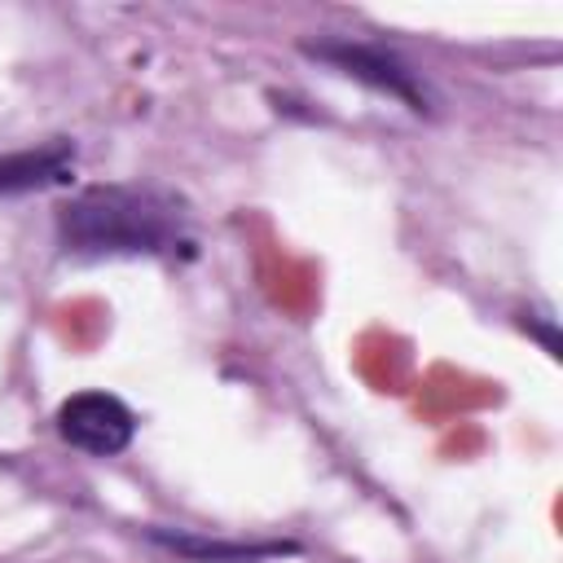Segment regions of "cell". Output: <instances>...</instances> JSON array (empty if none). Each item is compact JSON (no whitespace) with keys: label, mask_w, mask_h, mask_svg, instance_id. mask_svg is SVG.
<instances>
[{"label":"cell","mask_w":563,"mask_h":563,"mask_svg":"<svg viewBox=\"0 0 563 563\" xmlns=\"http://www.w3.org/2000/svg\"><path fill=\"white\" fill-rule=\"evenodd\" d=\"M312 57L339 66L343 75L352 79H365L369 88L387 92V97H400L409 110H427V92L418 88V79L383 48H369V44H347V40H325V44H308Z\"/></svg>","instance_id":"cell-3"},{"label":"cell","mask_w":563,"mask_h":563,"mask_svg":"<svg viewBox=\"0 0 563 563\" xmlns=\"http://www.w3.org/2000/svg\"><path fill=\"white\" fill-rule=\"evenodd\" d=\"M70 158H75L70 141H53V145H40V150L9 154V158H0V194H22V189H40L48 180H62Z\"/></svg>","instance_id":"cell-4"},{"label":"cell","mask_w":563,"mask_h":563,"mask_svg":"<svg viewBox=\"0 0 563 563\" xmlns=\"http://www.w3.org/2000/svg\"><path fill=\"white\" fill-rule=\"evenodd\" d=\"M57 431H62V440H66L70 449L110 457V453H123V449L132 444L136 418H132V409H128L119 396L79 391V396H70V400L57 409Z\"/></svg>","instance_id":"cell-2"},{"label":"cell","mask_w":563,"mask_h":563,"mask_svg":"<svg viewBox=\"0 0 563 563\" xmlns=\"http://www.w3.org/2000/svg\"><path fill=\"white\" fill-rule=\"evenodd\" d=\"M57 229L79 255H158L180 242V211L154 189L97 185L62 202Z\"/></svg>","instance_id":"cell-1"},{"label":"cell","mask_w":563,"mask_h":563,"mask_svg":"<svg viewBox=\"0 0 563 563\" xmlns=\"http://www.w3.org/2000/svg\"><path fill=\"white\" fill-rule=\"evenodd\" d=\"M150 537L185 559H211V563H251V559H268V554H290V545H224V541H198V537H180V532H163V528H150Z\"/></svg>","instance_id":"cell-5"}]
</instances>
